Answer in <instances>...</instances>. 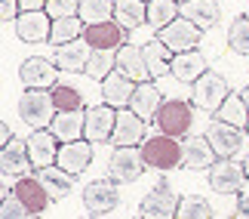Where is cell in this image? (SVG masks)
Segmentation results:
<instances>
[{
	"mask_svg": "<svg viewBox=\"0 0 249 219\" xmlns=\"http://www.w3.org/2000/svg\"><path fill=\"white\" fill-rule=\"evenodd\" d=\"M225 96H228V80L222 74L209 71V68L191 83V102H194L197 108H203V111H215L225 102Z\"/></svg>",
	"mask_w": 249,
	"mask_h": 219,
	"instance_id": "cell-5",
	"label": "cell"
},
{
	"mask_svg": "<svg viewBox=\"0 0 249 219\" xmlns=\"http://www.w3.org/2000/svg\"><path fill=\"white\" fill-rule=\"evenodd\" d=\"M246 185V170L231 158H215V164L209 167V188L218 195H240Z\"/></svg>",
	"mask_w": 249,
	"mask_h": 219,
	"instance_id": "cell-6",
	"label": "cell"
},
{
	"mask_svg": "<svg viewBox=\"0 0 249 219\" xmlns=\"http://www.w3.org/2000/svg\"><path fill=\"white\" fill-rule=\"evenodd\" d=\"M142 53H145V65L151 71V80L163 78V74H169V62H172V50L163 43V40H151L142 46Z\"/></svg>",
	"mask_w": 249,
	"mask_h": 219,
	"instance_id": "cell-30",
	"label": "cell"
},
{
	"mask_svg": "<svg viewBox=\"0 0 249 219\" xmlns=\"http://www.w3.org/2000/svg\"><path fill=\"white\" fill-rule=\"evenodd\" d=\"M123 28L114 22V19H108V22H99V25H86L83 28V40L92 46V50H117L123 40Z\"/></svg>",
	"mask_w": 249,
	"mask_h": 219,
	"instance_id": "cell-22",
	"label": "cell"
},
{
	"mask_svg": "<svg viewBox=\"0 0 249 219\" xmlns=\"http://www.w3.org/2000/svg\"><path fill=\"white\" fill-rule=\"evenodd\" d=\"M28 142V158H31V167L34 170H43L55 164V151H59V139L50 127H40V130H31V136L25 139Z\"/></svg>",
	"mask_w": 249,
	"mask_h": 219,
	"instance_id": "cell-15",
	"label": "cell"
},
{
	"mask_svg": "<svg viewBox=\"0 0 249 219\" xmlns=\"http://www.w3.org/2000/svg\"><path fill=\"white\" fill-rule=\"evenodd\" d=\"M22 9H18V0H0V22H9L16 19Z\"/></svg>",
	"mask_w": 249,
	"mask_h": 219,
	"instance_id": "cell-41",
	"label": "cell"
},
{
	"mask_svg": "<svg viewBox=\"0 0 249 219\" xmlns=\"http://www.w3.org/2000/svg\"><path fill=\"white\" fill-rule=\"evenodd\" d=\"M157 40H163L172 53H185V50H197L200 40H203V31L194 22H188L185 16H176L169 25L157 31Z\"/></svg>",
	"mask_w": 249,
	"mask_h": 219,
	"instance_id": "cell-7",
	"label": "cell"
},
{
	"mask_svg": "<svg viewBox=\"0 0 249 219\" xmlns=\"http://www.w3.org/2000/svg\"><path fill=\"white\" fill-rule=\"evenodd\" d=\"M114 68H117V65H114V50H92L86 65H83V74L92 78V80H105Z\"/></svg>",
	"mask_w": 249,
	"mask_h": 219,
	"instance_id": "cell-34",
	"label": "cell"
},
{
	"mask_svg": "<svg viewBox=\"0 0 249 219\" xmlns=\"http://www.w3.org/2000/svg\"><path fill=\"white\" fill-rule=\"evenodd\" d=\"M50 28H53V19L46 16V9H28V13L16 16V34L25 43L50 40Z\"/></svg>",
	"mask_w": 249,
	"mask_h": 219,
	"instance_id": "cell-14",
	"label": "cell"
},
{
	"mask_svg": "<svg viewBox=\"0 0 249 219\" xmlns=\"http://www.w3.org/2000/svg\"><path fill=\"white\" fill-rule=\"evenodd\" d=\"M145 170H148V164L142 158L139 145H117L108 160V176L114 182H136Z\"/></svg>",
	"mask_w": 249,
	"mask_h": 219,
	"instance_id": "cell-4",
	"label": "cell"
},
{
	"mask_svg": "<svg viewBox=\"0 0 249 219\" xmlns=\"http://www.w3.org/2000/svg\"><path fill=\"white\" fill-rule=\"evenodd\" d=\"M55 164L68 173L80 176L89 170L92 164V142L89 139H71V142H62L59 151H55Z\"/></svg>",
	"mask_w": 249,
	"mask_h": 219,
	"instance_id": "cell-12",
	"label": "cell"
},
{
	"mask_svg": "<svg viewBox=\"0 0 249 219\" xmlns=\"http://www.w3.org/2000/svg\"><path fill=\"white\" fill-rule=\"evenodd\" d=\"M246 130H249V123H246Z\"/></svg>",
	"mask_w": 249,
	"mask_h": 219,
	"instance_id": "cell-48",
	"label": "cell"
},
{
	"mask_svg": "<svg viewBox=\"0 0 249 219\" xmlns=\"http://www.w3.org/2000/svg\"><path fill=\"white\" fill-rule=\"evenodd\" d=\"M18 118H22L31 130L50 127V120L55 118V102L50 90H31L28 87L18 96Z\"/></svg>",
	"mask_w": 249,
	"mask_h": 219,
	"instance_id": "cell-2",
	"label": "cell"
},
{
	"mask_svg": "<svg viewBox=\"0 0 249 219\" xmlns=\"http://www.w3.org/2000/svg\"><path fill=\"white\" fill-rule=\"evenodd\" d=\"M83 19L80 16H62V19H53V28H50V43L53 46H62L74 40V37H83Z\"/></svg>",
	"mask_w": 249,
	"mask_h": 219,
	"instance_id": "cell-31",
	"label": "cell"
},
{
	"mask_svg": "<svg viewBox=\"0 0 249 219\" xmlns=\"http://www.w3.org/2000/svg\"><path fill=\"white\" fill-rule=\"evenodd\" d=\"M148 0H114V22L123 31H136V28L148 25Z\"/></svg>",
	"mask_w": 249,
	"mask_h": 219,
	"instance_id": "cell-28",
	"label": "cell"
},
{
	"mask_svg": "<svg viewBox=\"0 0 249 219\" xmlns=\"http://www.w3.org/2000/svg\"><path fill=\"white\" fill-rule=\"evenodd\" d=\"M89 53H92V46L83 40V37H74V40L68 43H62V46H55V65H59V71H80L86 59H89Z\"/></svg>",
	"mask_w": 249,
	"mask_h": 219,
	"instance_id": "cell-26",
	"label": "cell"
},
{
	"mask_svg": "<svg viewBox=\"0 0 249 219\" xmlns=\"http://www.w3.org/2000/svg\"><path fill=\"white\" fill-rule=\"evenodd\" d=\"M117 204H120V195H117L114 179H95V182L83 188V207L89 210V216H105Z\"/></svg>",
	"mask_w": 249,
	"mask_h": 219,
	"instance_id": "cell-9",
	"label": "cell"
},
{
	"mask_svg": "<svg viewBox=\"0 0 249 219\" xmlns=\"http://www.w3.org/2000/svg\"><path fill=\"white\" fill-rule=\"evenodd\" d=\"M50 130L55 133L59 142L83 139V108L80 111H55V118L50 120Z\"/></svg>",
	"mask_w": 249,
	"mask_h": 219,
	"instance_id": "cell-29",
	"label": "cell"
},
{
	"mask_svg": "<svg viewBox=\"0 0 249 219\" xmlns=\"http://www.w3.org/2000/svg\"><path fill=\"white\" fill-rule=\"evenodd\" d=\"M178 16H185L188 22H194L200 31H209L213 25H218L222 9L215 0H181L178 3Z\"/></svg>",
	"mask_w": 249,
	"mask_h": 219,
	"instance_id": "cell-21",
	"label": "cell"
},
{
	"mask_svg": "<svg viewBox=\"0 0 249 219\" xmlns=\"http://www.w3.org/2000/svg\"><path fill=\"white\" fill-rule=\"evenodd\" d=\"M114 65H117V71H123L136 83L151 80V71L145 65V53H142V46H136V43H120L117 50H114Z\"/></svg>",
	"mask_w": 249,
	"mask_h": 219,
	"instance_id": "cell-17",
	"label": "cell"
},
{
	"mask_svg": "<svg viewBox=\"0 0 249 219\" xmlns=\"http://www.w3.org/2000/svg\"><path fill=\"white\" fill-rule=\"evenodd\" d=\"M215 114H218V120H228V123H234V127H240V130H246V123H249V108L243 105L240 93H228L225 102L215 108Z\"/></svg>",
	"mask_w": 249,
	"mask_h": 219,
	"instance_id": "cell-32",
	"label": "cell"
},
{
	"mask_svg": "<svg viewBox=\"0 0 249 219\" xmlns=\"http://www.w3.org/2000/svg\"><path fill=\"white\" fill-rule=\"evenodd\" d=\"M37 179L43 182L46 195H50V201H65V198L74 192V173L62 170L59 164H50V167L37 170Z\"/></svg>",
	"mask_w": 249,
	"mask_h": 219,
	"instance_id": "cell-25",
	"label": "cell"
},
{
	"mask_svg": "<svg viewBox=\"0 0 249 219\" xmlns=\"http://www.w3.org/2000/svg\"><path fill=\"white\" fill-rule=\"evenodd\" d=\"M176 210H178V198L166 182L154 185L139 204V216L145 219H176Z\"/></svg>",
	"mask_w": 249,
	"mask_h": 219,
	"instance_id": "cell-8",
	"label": "cell"
},
{
	"mask_svg": "<svg viewBox=\"0 0 249 219\" xmlns=\"http://www.w3.org/2000/svg\"><path fill=\"white\" fill-rule=\"evenodd\" d=\"M43 6H46V0H18L22 13H28V9H43Z\"/></svg>",
	"mask_w": 249,
	"mask_h": 219,
	"instance_id": "cell-43",
	"label": "cell"
},
{
	"mask_svg": "<svg viewBox=\"0 0 249 219\" xmlns=\"http://www.w3.org/2000/svg\"><path fill=\"white\" fill-rule=\"evenodd\" d=\"M142 158H145L148 170H176L181 167V142L176 136H166V133H154V136L142 139Z\"/></svg>",
	"mask_w": 249,
	"mask_h": 219,
	"instance_id": "cell-1",
	"label": "cell"
},
{
	"mask_svg": "<svg viewBox=\"0 0 249 219\" xmlns=\"http://www.w3.org/2000/svg\"><path fill=\"white\" fill-rule=\"evenodd\" d=\"M46 16L50 19H62V16H77L80 0H46Z\"/></svg>",
	"mask_w": 249,
	"mask_h": 219,
	"instance_id": "cell-40",
	"label": "cell"
},
{
	"mask_svg": "<svg viewBox=\"0 0 249 219\" xmlns=\"http://www.w3.org/2000/svg\"><path fill=\"white\" fill-rule=\"evenodd\" d=\"M3 198H6V185L0 182V201H3Z\"/></svg>",
	"mask_w": 249,
	"mask_h": 219,
	"instance_id": "cell-46",
	"label": "cell"
},
{
	"mask_svg": "<svg viewBox=\"0 0 249 219\" xmlns=\"http://www.w3.org/2000/svg\"><path fill=\"white\" fill-rule=\"evenodd\" d=\"M80 19L83 25H99L114 19V0H80Z\"/></svg>",
	"mask_w": 249,
	"mask_h": 219,
	"instance_id": "cell-35",
	"label": "cell"
},
{
	"mask_svg": "<svg viewBox=\"0 0 249 219\" xmlns=\"http://www.w3.org/2000/svg\"><path fill=\"white\" fill-rule=\"evenodd\" d=\"M145 139V120L139 118L132 108H117V118H114V130H111V145H142Z\"/></svg>",
	"mask_w": 249,
	"mask_h": 219,
	"instance_id": "cell-13",
	"label": "cell"
},
{
	"mask_svg": "<svg viewBox=\"0 0 249 219\" xmlns=\"http://www.w3.org/2000/svg\"><path fill=\"white\" fill-rule=\"evenodd\" d=\"M28 167H31V158H28V142L13 136L3 148H0V173H3V176H25Z\"/></svg>",
	"mask_w": 249,
	"mask_h": 219,
	"instance_id": "cell-24",
	"label": "cell"
},
{
	"mask_svg": "<svg viewBox=\"0 0 249 219\" xmlns=\"http://www.w3.org/2000/svg\"><path fill=\"white\" fill-rule=\"evenodd\" d=\"M132 90H136V80L114 68L108 78L102 80V102H105V105H111V108H129Z\"/></svg>",
	"mask_w": 249,
	"mask_h": 219,
	"instance_id": "cell-19",
	"label": "cell"
},
{
	"mask_svg": "<svg viewBox=\"0 0 249 219\" xmlns=\"http://www.w3.org/2000/svg\"><path fill=\"white\" fill-rule=\"evenodd\" d=\"M157 127L160 133H166V136H188L191 133V123H194V105L191 102H181V99H166L163 105L157 108Z\"/></svg>",
	"mask_w": 249,
	"mask_h": 219,
	"instance_id": "cell-3",
	"label": "cell"
},
{
	"mask_svg": "<svg viewBox=\"0 0 249 219\" xmlns=\"http://www.w3.org/2000/svg\"><path fill=\"white\" fill-rule=\"evenodd\" d=\"M240 99H243V105L249 108V83H246V87H243V93H240Z\"/></svg>",
	"mask_w": 249,
	"mask_h": 219,
	"instance_id": "cell-45",
	"label": "cell"
},
{
	"mask_svg": "<svg viewBox=\"0 0 249 219\" xmlns=\"http://www.w3.org/2000/svg\"><path fill=\"white\" fill-rule=\"evenodd\" d=\"M215 164V151L206 136H181V167L209 170Z\"/></svg>",
	"mask_w": 249,
	"mask_h": 219,
	"instance_id": "cell-18",
	"label": "cell"
},
{
	"mask_svg": "<svg viewBox=\"0 0 249 219\" xmlns=\"http://www.w3.org/2000/svg\"><path fill=\"white\" fill-rule=\"evenodd\" d=\"M55 71H59V65L43 59V56H31V59H25L18 65V80L25 83V87L31 90H53L55 83Z\"/></svg>",
	"mask_w": 249,
	"mask_h": 219,
	"instance_id": "cell-10",
	"label": "cell"
},
{
	"mask_svg": "<svg viewBox=\"0 0 249 219\" xmlns=\"http://www.w3.org/2000/svg\"><path fill=\"white\" fill-rule=\"evenodd\" d=\"M25 216H34V213L22 204L18 195H6L3 201H0V219H25Z\"/></svg>",
	"mask_w": 249,
	"mask_h": 219,
	"instance_id": "cell-39",
	"label": "cell"
},
{
	"mask_svg": "<svg viewBox=\"0 0 249 219\" xmlns=\"http://www.w3.org/2000/svg\"><path fill=\"white\" fill-rule=\"evenodd\" d=\"M206 139H209V145H213L215 158H234L237 151H240V145H243V130L215 118L209 123V130H206Z\"/></svg>",
	"mask_w": 249,
	"mask_h": 219,
	"instance_id": "cell-11",
	"label": "cell"
},
{
	"mask_svg": "<svg viewBox=\"0 0 249 219\" xmlns=\"http://www.w3.org/2000/svg\"><path fill=\"white\" fill-rule=\"evenodd\" d=\"M13 195L22 198V204L31 210L34 216L46 210V204H50V195H46L43 182L37 176H18V182L13 185Z\"/></svg>",
	"mask_w": 249,
	"mask_h": 219,
	"instance_id": "cell-27",
	"label": "cell"
},
{
	"mask_svg": "<svg viewBox=\"0 0 249 219\" xmlns=\"http://www.w3.org/2000/svg\"><path fill=\"white\" fill-rule=\"evenodd\" d=\"M114 118H117V108L105 105V102L83 111V139H89L92 145L95 142H108L111 130H114Z\"/></svg>",
	"mask_w": 249,
	"mask_h": 219,
	"instance_id": "cell-16",
	"label": "cell"
},
{
	"mask_svg": "<svg viewBox=\"0 0 249 219\" xmlns=\"http://www.w3.org/2000/svg\"><path fill=\"white\" fill-rule=\"evenodd\" d=\"M178 16V0H148V25L154 28V31H160L163 25H169L172 19Z\"/></svg>",
	"mask_w": 249,
	"mask_h": 219,
	"instance_id": "cell-33",
	"label": "cell"
},
{
	"mask_svg": "<svg viewBox=\"0 0 249 219\" xmlns=\"http://www.w3.org/2000/svg\"><path fill=\"white\" fill-rule=\"evenodd\" d=\"M9 139H13V133H9V127H6L3 120H0V148H3V145H6Z\"/></svg>",
	"mask_w": 249,
	"mask_h": 219,
	"instance_id": "cell-44",
	"label": "cell"
},
{
	"mask_svg": "<svg viewBox=\"0 0 249 219\" xmlns=\"http://www.w3.org/2000/svg\"><path fill=\"white\" fill-rule=\"evenodd\" d=\"M243 170H246V179H249V155H246V160H243Z\"/></svg>",
	"mask_w": 249,
	"mask_h": 219,
	"instance_id": "cell-47",
	"label": "cell"
},
{
	"mask_svg": "<svg viewBox=\"0 0 249 219\" xmlns=\"http://www.w3.org/2000/svg\"><path fill=\"white\" fill-rule=\"evenodd\" d=\"M234 216H237V219H249V195H240V201H237Z\"/></svg>",
	"mask_w": 249,
	"mask_h": 219,
	"instance_id": "cell-42",
	"label": "cell"
},
{
	"mask_svg": "<svg viewBox=\"0 0 249 219\" xmlns=\"http://www.w3.org/2000/svg\"><path fill=\"white\" fill-rule=\"evenodd\" d=\"M163 105V96H160V90L154 87V80H142L136 83V90H132V99H129V108L139 114L142 120H154L157 118V108Z\"/></svg>",
	"mask_w": 249,
	"mask_h": 219,
	"instance_id": "cell-23",
	"label": "cell"
},
{
	"mask_svg": "<svg viewBox=\"0 0 249 219\" xmlns=\"http://www.w3.org/2000/svg\"><path fill=\"white\" fill-rule=\"evenodd\" d=\"M228 46L237 56H249V16H237L228 31Z\"/></svg>",
	"mask_w": 249,
	"mask_h": 219,
	"instance_id": "cell-36",
	"label": "cell"
},
{
	"mask_svg": "<svg viewBox=\"0 0 249 219\" xmlns=\"http://www.w3.org/2000/svg\"><path fill=\"white\" fill-rule=\"evenodd\" d=\"M206 68H209V65H206V56L200 53V50L172 53V62H169V74H172L178 83H194Z\"/></svg>",
	"mask_w": 249,
	"mask_h": 219,
	"instance_id": "cell-20",
	"label": "cell"
},
{
	"mask_svg": "<svg viewBox=\"0 0 249 219\" xmlns=\"http://www.w3.org/2000/svg\"><path fill=\"white\" fill-rule=\"evenodd\" d=\"M178 3H181V0H178Z\"/></svg>",
	"mask_w": 249,
	"mask_h": 219,
	"instance_id": "cell-49",
	"label": "cell"
},
{
	"mask_svg": "<svg viewBox=\"0 0 249 219\" xmlns=\"http://www.w3.org/2000/svg\"><path fill=\"white\" fill-rule=\"evenodd\" d=\"M50 93H53L55 111H80V108H83V96H80V90L68 87V83H55Z\"/></svg>",
	"mask_w": 249,
	"mask_h": 219,
	"instance_id": "cell-37",
	"label": "cell"
},
{
	"mask_svg": "<svg viewBox=\"0 0 249 219\" xmlns=\"http://www.w3.org/2000/svg\"><path fill=\"white\" fill-rule=\"evenodd\" d=\"M176 216L178 219H209L213 216V207H209V201H203L200 195H191V198H181L178 201Z\"/></svg>",
	"mask_w": 249,
	"mask_h": 219,
	"instance_id": "cell-38",
	"label": "cell"
}]
</instances>
